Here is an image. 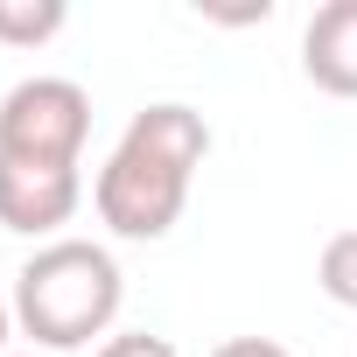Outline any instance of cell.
<instances>
[{
  "instance_id": "obj_1",
  "label": "cell",
  "mask_w": 357,
  "mask_h": 357,
  "mask_svg": "<svg viewBox=\"0 0 357 357\" xmlns=\"http://www.w3.org/2000/svg\"><path fill=\"white\" fill-rule=\"evenodd\" d=\"M204 154H211L204 112L175 105V98L133 112L126 133H119V147L98 168V183H91L98 225L112 238H140V245L147 238H168L175 218H183V204H190V183H197Z\"/></svg>"
},
{
  "instance_id": "obj_2",
  "label": "cell",
  "mask_w": 357,
  "mask_h": 357,
  "mask_svg": "<svg viewBox=\"0 0 357 357\" xmlns=\"http://www.w3.org/2000/svg\"><path fill=\"white\" fill-rule=\"evenodd\" d=\"M126 301V273L98 238H50L15 273V329L36 336V350H84L112 329Z\"/></svg>"
},
{
  "instance_id": "obj_3",
  "label": "cell",
  "mask_w": 357,
  "mask_h": 357,
  "mask_svg": "<svg viewBox=\"0 0 357 357\" xmlns=\"http://www.w3.org/2000/svg\"><path fill=\"white\" fill-rule=\"evenodd\" d=\"M84 133H91V91L77 77H22L0 98V154L8 161L77 168Z\"/></svg>"
},
{
  "instance_id": "obj_4",
  "label": "cell",
  "mask_w": 357,
  "mask_h": 357,
  "mask_svg": "<svg viewBox=\"0 0 357 357\" xmlns=\"http://www.w3.org/2000/svg\"><path fill=\"white\" fill-rule=\"evenodd\" d=\"M84 204V175L50 161H8L0 154V225L22 238H56Z\"/></svg>"
},
{
  "instance_id": "obj_5",
  "label": "cell",
  "mask_w": 357,
  "mask_h": 357,
  "mask_svg": "<svg viewBox=\"0 0 357 357\" xmlns=\"http://www.w3.org/2000/svg\"><path fill=\"white\" fill-rule=\"evenodd\" d=\"M301 70L329 98H357V0H329L301 29Z\"/></svg>"
},
{
  "instance_id": "obj_6",
  "label": "cell",
  "mask_w": 357,
  "mask_h": 357,
  "mask_svg": "<svg viewBox=\"0 0 357 357\" xmlns=\"http://www.w3.org/2000/svg\"><path fill=\"white\" fill-rule=\"evenodd\" d=\"M70 8L63 0H0V43L8 50H43L50 36H63Z\"/></svg>"
},
{
  "instance_id": "obj_7",
  "label": "cell",
  "mask_w": 357,
  "mask_h": 357,
  "mask_svg": "<svg viewBox=\"0 0 357 357\" xmlns=\"http://www.w3.org/2000/svg\"><path fill=\"white\" fill-rule=\"evenodd\" d=\"M315 280H322V294H329L336 308H350V315H357V231H336V238L322 245Z\"/></svg>"
},
{
  "instance_id": "obj_8",
  "label": "cell",
  "mask_w": 357,
  "mask_h": 357,
  "mask_svg": "<svg viewBox=\"0 0 357 357\" xmlns=\"http://www.w3.org/2000/svg\"><path fill=\"white\" fill-rule=\"evenodd\" d=\"M98 357H183V350L168 336H154V329H119V336L98 343Z\"/></svg>"
},
{
  "instance_id": "obj_9",
  "label": "cell",
  "mask_w": 357,
  "mask_h": 357,
  "mask_svg": "<svg viewBox=\"0 0 357 357\" xmlns=\"http://www.w3.org/2000/svg\"><path fill=\"white\" fill-rule=\"evenodd\" d=\"M211 357H294L287 343H273V336H225Z\"/></svg>"
},
{
  "instance_id": "obj_10",
  "label": "cell",
  "mask_w": 357,
  "mask_h": 357,
  "mask_svg": "<svg viewBox=\"0 0 357 357\" xmlns=\"http://www.w3.org/2000/svg\"><path fill=\"white\" fill-rule=\"evenodd\" d=\"M8 336H15V301H0V357H8Z\"/></svg>"
},
{
  "instance_id": "obj_11",
  "label": "cell",
  "mask_w": 357,
  "mask_h": 357,
  "mask_svg": "<svg viewBox=\"0 0 357 357\" xmlns=\"http://www.w3.org/2000/svg\"><path fill=\"white\" fill-rule=\"evenodd\" d=\"M8 357H50V350H8Z\"/></svg>"
}]
</instances>
